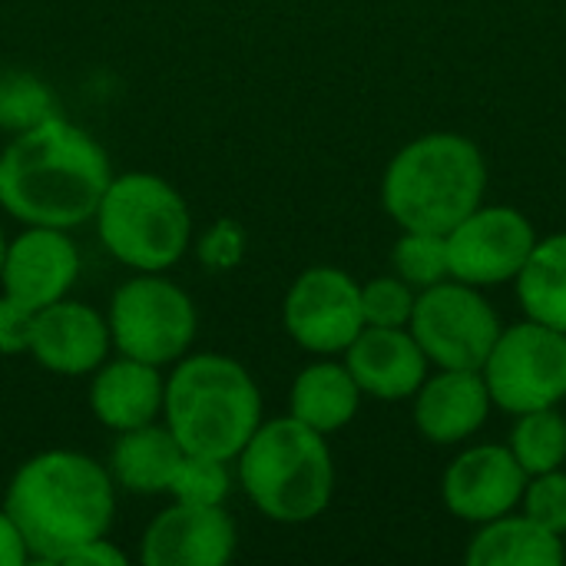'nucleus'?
<instances>
[{"instance_id":"1","label":"nucleus","mask_w":566,"mask_h":566,"mask_svg":"<svg viewBox=\"0 0 566 566\" xmlns=\"http://www.w3.org/2000/svg\"><path fill=\"white\" fill-rule=\"evenodd\" d=\"M113 179L106 149L63 116H50L0 153V209L23 226L76 229L90 222Z\"/></svg>"},{"instance_id":"2","label":"nucleus","mask_w":566,"mask_h":566,"mask_svg":"<svg viewBox=\"0 0 566 566\" xmlns=\"http://www.w3.org/2000/svg\"><path fill=\"white\" fill-rule=\"evenodd\" d=\"M27 554L60 564L70 551L106 537L116 514L109 468L80 451H40L17 468L3 497Z\"/></svg>"},{"instance_id":"3","label":"nucleus","mask_w":566,"mask_h":566,"mask_svg":"<svg viewBox=\"0 0 566 566\" xmlns=\"http://www.w3.org/2000/svg\"><path fill=\"white\" fill-rule=\"evenodd\" d=\"M488 163L461 133H424L401 146L381 179V206L401 229L448 235L484 202Z\"/></svg>"},{"instance_id":"4","label":"nucleus","mask_w":566,"mask_h":566,"mask_svg":"<svg viewBox=\"0 0 566 566\" xmlns=\"http://www.w3.org/2000/svg\"><path fill=\"white\" fill-rule=\"evenodd\" d=\"M163 424L186 454L235 461L262 424L259 385L229 355H182L166 378Z\"/></svg>"},{"instance_id":"5","label":"nucleus","mask_w":566,"mask_h":566,"mask_svg":"<svg viewBox=\"0 0 566 566\" xmlns=\"http://www.w3.org/2000/svg\"><path fill=\"white\" fill-rule=\"evenodd\" d=\"M235 461L245 497L275 524H308L332 504L335 461L328 441L292 415L262 421Z\"/></svg>"},{"instance_id":"6","label":"nucleus","mask_w":566,"mask_h":566,"mask_svg":"<svg viewBox=\"0 0 566 566\" xmlns=\"http://www.w3.org/2000/svg\"><path fill=\"white\" fill-rule=\"evenodd\" d=\"M93 219L106 252L133 272L172 269L192 239L186 199L153 172L113 176Z\"/></svg>"},{"instance_id":"7","label":"nucleus","mask_w":566,"mask_h":566,"mask_svg":"<svg viewBox=\"0 0 566 566\" xmlns=\"http://www.w3.org/2000/svg\"><path fill=\"white\" fill-rule=\"evenodd\" d=\"M109 338L119 355L149 361L156 368L176 365L189 355L199 328V315L186 289L159 272H139L126 279L109 302Z\"/></svg>"},{"instance_id":"8","label":"nucleus","mask_w":566,"mask_h":566,"mask_svg":"<svg viewBox=\"0 0 566 566\" xmlns=\"http://www.w3.org/2000/svg\"><path fill=\"white\" fill-rule=\"evenodd\" d=\"M481 375L494 408L507 415L557 408L566 398V332L534 318L501 328Z\"/></svg>"},{"instance_id":"9","label":"nucleus","mask_w":566,"mask_h":566,"mask_svg":"<svg viewBox=\"0 0 566 566\" xmlns=\"http://www.w3.org/2000/svg\"><path fill=\"white\" fill-rule=\"evenodd\" d=\"M501 318L481 289L464 285L458 279H444L424 292H418L408 332L421 345L431 365L438 368H478L488 361Z\"/></svg>"},{"instance_id":"10","label":"nucleus","mask_w":566,"mask_h":566,"mask_svg":"<svg viewBox=\"0 0 566 566\" xmlns=\"http://www.w3.org/2000/svg\"><path fill=\"white\" fill-rule=\"evenodd\" d=\"M282 325L312 355H345L365 328L361 285L345 269L312 265L292 282L282 302Z\"/></svg>"},{"instance_id":"11","label":"nucleus","mask_w":566,"mask_h":566,"mask_svg":"<svg viewBox=\"0 0 566 566\" xmlns=\"http://www.w3.org/2000/svg\"><path fill=\"white\" fill-rule=\"evenodd\" d=\"M444 239L451 279L474 289L514 282L537 245L534 222L511 206H478Z\"/></svg>"},{"instance_id":"12","label":"nucleus","mask_w":566,"mask_h":566,"mask_svg":"<svg viewBox=\"0 0 566 566\" xmlns=\"http://www.w3.org/2000/svg\"><path fill=\"white\" fill-rule=\"evenodd\" d=\"M527 488V471L507 444H478L458 454L441 481L444 507L464 524H488L517 511Z\"/></svg>"},{"instance_id":"13","label":"nucleus","mask_w":566,"mask_h":566,"mask_svg":"<svg viewBox=\"0 0 566 566\" xmlns=\"http://www.w3.org/2000/svg\"><path fill=\"white\" fill-rule=\"evenodd\" d=\"M235 544V524L222 504L172 501L146 527L139 560L146 566H226Z\"/></svg>"},{"instance_id":"14","label":"nucleus","mask_w":566,"mask_h":566,"mask_svg":"<svg viewBox=\"0 0 566 566\" xmlns=\"http://www.w3.org/2000/svg\"><path fill=\"white\" fill-rule=\"evenodd\" d=\"M80 279V252L66 229L27 226L13 242H7L0 285L3 295L40 312L70 295Z\"/></svg>"},{"instance_id":"15","label":"nucleus","mask_w":566,"mask_h":566,"mask_svg":"<svg viewBox=\"0 0 566 566\" xmlns=\"http://www.w3.org/2000/svg\"><path fill=\"white\" fill-rule=\"evenodd\" d=\"M113 348L109 322L86 302L60 298L36 312L30 355L40 368L66 378L96 371Z\"/></svg>"},{"instance_id":"16","label":"nucleus","mask_w":566,"mask_h":566,"mask_svg":"<svg viewBox=\"0 0 566 566\" xmlns=\"http://www.w3.org/2000/svg\"><path fill=\"white\" fill-rule=\"evenodd\" d=\"M494 401L478 368H441L415 391V424L424 441L451 448L478 434Z\"/></svg>"},{"instance_id":"17","label":"nucleus","mask_w":566,"mask_h":566,"mask_svg":"<svg viewBox=\"0 0 566 566\" xmlns=\"http://www.w3.org/2000/svg\"><path fill=\"white\" fill-rule=\"evenodd\" d=\"M345 365L358 381L361 395L381 401H405L428 378V355L408 328L365 325L358 338L345 348Z\"/></svg>"},{"instance_id":"18","label":"nucleus","mask_w":566,"mask_h":566,"mask_svg":"<svg viewBox=\"0 0 566 566\" xmlns=\"http://www.w3.org/2000/svg\"><path fill=\"white\" fill-rule=\"evenodd\" d=\"M166 378L156 365L119 355L106 358L90 381V411L109 431H133L163 418Z\"/></svg>"},{"instance_id":"19","label":"nucleus","mask_w":566,"mask_h":566,"mask_svg":"<svg viewBox=\"0 0 566 566\" xmlns=\"http://www.w3.org/2000/svg\"><path fill=\"white\" fill-rule=\"evenodd\" d=\"M564 557L566 547L560 534L514 511L481 524L464 554L471 566H560Z\"/></svg>"},{"instance_id":"20","label":"nucleus","mask_w":566,"mask_h":566,"mask_svg":"<svg viewBox=\"0 0 566 566\" xmlns=\"http://www.w3.org/2000/svg\"><path fill=\"white\" fill-rule=\"evenodd\" d=\"M361 388L345 361H315L298 371L289 391V415L318 434H335L355 421Z\"/></svg>"},{"instance_id":"21","label":"nucleus","mask_w":566,"mask_h":566,"mask_svg":"<svg viewBox=\"0 0 566 566\" xmlns=\"http://www.w3.org/2000/svg\"><path fill=\"white\" fill-rule=\"evenodd\" d=\"M182 444L166 424H143L133 431H119L113 451H109V478L129 494H166L169 478L182 458Z\"/></svg>"},{"instance_id":"22","label":"nucleus","mask_w":566,"mask_h":566,"mask_svg":"<svg viewBox=\"0 0 566 566\" xmlns=\"http://www.w3.org/2000/svg\"><path fill=\"white\" fill-rule=\"evenodd\" d=\"M514 282L527 318L566 332V232L537 239Z\"/></svg>"},{"instance_id":"23","label":"nucleus","mask_w":566,"mask_h":566,"mask_svg":"<svg viewBox=\"0 0 566 566\" xmlns=\"http://www.w3.org/2000/svg\"><path fill=\"white\" fill-rule=\"evenodd\" d=\"M517 424L511 428L507 448L517 458V464L534 474H547L566 464V418L557 408H537L514 415Z\"/></svg>"},{"instance_id":"24","label":"nucleus","mask_w":566,"mask_h":566,"mask_svg":"<svg viewBox=\"0 0 566 566\" xmlns=\"http://www.w3.org/2000/svg\"><path fill=\"white\" fill-rule=\"evenodd\" d=\"M395 275L405 279L411 289L424 292L444 279H451L448 265V239L441 232H421V229H401V239L391 252Z\"/></svg>"},{"instance_id":"25","label":"nucleus","mask_w":566,"mask_h":566,"mask_svg":"<svg viewBox=\"0 0 566 566\" xmlns=\"http://www.w3.org/2000/svg\"><path fill=\"white\" fill-rule=\"evenodd\" d=\"M229 491V461L206 454H182L166 488V494L182 504H226Z\"/></svg>"},{"instance_id":"26","label":"nucleus","mask_w":566,"mask_h":566,"mask_svg":"<svg viewBox=\"0 0 566 566\" xmlns=\"http://www.w3.org/2000/svg\"><path fill=\"white\" fill-rule=\"evenodd\" d=\"M56 116L53 93L30 73H3L0 76V129L23 133L43 119Z\"/></svg>"},{"instance_id":"27","label":"nucleus","mask_w":566,"mask_h":566,"mask_svg":"<svg viewBox=\"0 0 566 566\" xmlns=\"http://www.w3.org/2000/svg\"><path fill=\"white\" fill-rule=\"evenodd\" d=\"M418 302V289H411L398 275H381L361 285V315L365 325L378 328H408Z\"/></svg>"},{"instance_id":"28","label":"nucleus","mask_w":566,"mask_h":566,"mask_svg":"<svg viewBox=\"0 0 566 566\" xmlns=\"http://www.w3.org/2000/svg\"><path fill=\"white\" fill-rule=\"evenodd\" d=\"M521 507L527 517H534L537 524H544L554 534H566V471H547V474H534L527 478Z\"/></svg>"},{"instance_id":"29","label":"nucleus","mask_w":566,"mask_h":566,"mask_svg":"<svg viewBox=\"0 0 566 566\" xmlns=\"http://www.w3.org/2000/svg\"><path fill=\"white\" fill-rule=\"evenodd\" d=\"M36 312L10 295H0V355H30Z\"/></svg>"},{"instance_id":"30","label":"nucleus","mask_w":566,"mask_h":566,"mask_svg":"<svg viewBox=\"0 0 566 566\" xmlns=\"http://www.w3.org/2000/svg\"><path fill=\"white\" fill-rule=\"evenodd\" d=\"M60 564L66 566H126V554L113 544V541H106V537H96V541H90V544H83V547H76V551H70Z\"/></svg>"},{"instance_id":"31","label":"nucleus","mask_w":566,"mask_h":566,"mask_svg":"<svg viewBox=\"0 0 566 566\" xmlns=\"http://www.w3.org/2000/svg\"><path fill=\"white\" fill-rule=\"evenodd\" d=\"M30 560L27 544L13 524V517L7 514V507H0V566H20Z\"/></svg>"},{"instance_id":"32","label":"nucleus","mask_w":566,"mask_h":566,"mask_svg":"<svg viewBox=\"0 0 566 566\" xmlns=\"http://www.w3.org/2000/svg\"><path fill=\"white\" fill-rule=\"evenodd\" d=\"M3 252H7V239H3V232H0V269H3Z\"/></svg>"}]
</instances>
